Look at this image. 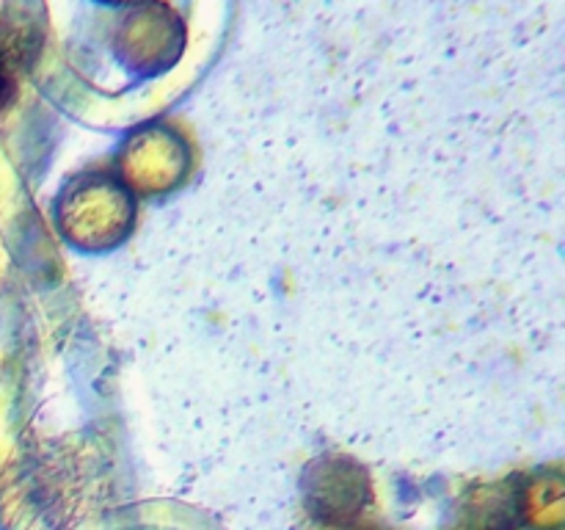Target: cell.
Here are the masks:
<instances>
[{
	"instance_id": "cell-1",
	"label": "cell",
	"mask_w": 565,
	"mask_h": 530,
	"mask_svg": "<svg viewBox=\"0 0 565 530\" xmlns=\"http://www.w3.org/2000/svg\"><path fill=\"white\" fill-rule=\"evenodd\" d=\"M14 94H17V75H14V70H9V66H6L3 61H0V110H3L6 105L11 103V99H14Z\"/></svg>"
}]
</instances>
